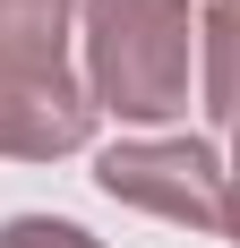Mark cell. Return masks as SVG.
I'll return each mask as SVG.
<instances>
[{
    "label": "cell",
    "instance_id": "obj_4",
    "mask_svg": "<svg viewBox=\"0 0 240 248\" xmlns=\"http://www.w3.org/2000/svg\"><path fill=\"white\" fill-rule=\"evenodd\" d=\"M197 94H206V120L240 137V9L232 0L197 17Z\"/></svg>",
    "mask_w": 240,
    "mask_h": 248
},
{
    "label": "cell",
    "instance_id": "obj_6",
    "mask_svg": "<svg viewBox=\"0 0 240 248\" xmlns=\"http://www.w3.org/2000/svg\"><path fill=\"white\" fill-rule=\"evenodd\" d=\"M0 248H103V240H86L60 214H17V223H0Z\"/></svg>",
    "mask_w": 240,
    "mask_h": 248
},
{
    "label": "cell",
    "instance_id": "obj_5",
    "mask_svg": "<svg viewBox=\"0 0 240 248\" xmlns=\"http://www.w3.org/2000/svg\"><path fill=\"white\" fill-rule=\"evenodd\" d=\"M69 9H77V0H0V43L69 51Z\"/></svg>",
    "mask_w": 240,
    "mask_h": 248
},
{
    "label": "cell",
    "instance_id": "obj_1",
    "mask_svg": "<svg viewBox=\"0 0 240 248\" xmlns=\"http://www.w3.org/2000/svg\"><path fill=\"white\" fill-rule=\"evenodd\" d=\"M86 9V94L120 120H171L189 111V0H77Z\"/></svg>",
    "mask_w": 240,
    "mask_h": 248
},
{
    "label": "cell",
    "instance_id": "obj_2",
    "mask_svg": "<svg viewBox=\"0 0 240 248\" xmlns=\"http://www.w3.org/2000/svg\"><path fill=\"white\" fill-rule=\"evenodd\" d=\"M95 188L137 214H163V223L189 231H223V163L197 137H120V146L95 154Z\"/></svg>",
    "mask_w": 240,
    "mask_h": 248
},
{
    "label": "cell",
    "instance_id": "obj_3",
    "mask_svg": "<svg viewBox=\"0 0 240 248\" xmlns=\"http://www.w3.org/2000/svg\"><path fill=\"white\" fill-rule=\"evenodd\" d=\"M95 137V94L77 86L69 51L0 43V154L17 163H51Z\"/></svg>",
    "mask_w": 240,
    "mask_h": 248
},
{
    "label": "cell",
    "instance_id": "obj_8",
    "mask_svg": "<svg viewBox=\"0 0 240 248\" xmlns=\"http://www.w3.org/2000/svg\"><path fill=\"white\" fill-rule=\"evenodd\" d=\"M232 9H240V0H232Z\"/></svg>",
    "mask_w": 240,
    "mask_h": 248
},
{
    "label": "cell",
    "instance_id": "obj_7",
    "mask_svg": "<svg viewBox=\"0 0 240 248\" xmlns=\"http://www.w3.org/2000/svg\"><path fill=\"white\" fill-rule=\"evenodd\" d=\"M223 180H232V188H223V240L240 248V154H232V171H223Z\"/></svg>",
    "mask_w": 240,
    "mask_h": 248
}]
</instances>
